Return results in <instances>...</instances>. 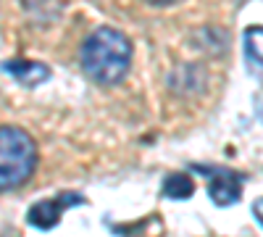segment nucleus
<instances>
[{
    "label": "nucleus",
    "mask_w": 263,
    "mask_h": 237,
    "mask_svg": "<svg viewBox=\"0 0 263 237\" xmlns=\"http://www.w3.org/2000/svg\"><path fill=\"white\" fill-rule=\"evenodd\" d=\"M132 63V42L114 27H100L84 40L82 69L98 84H116L126 77Z\"/></svg>",
    "instance_id": "obj_1"
},
{
    "label": "nucleus",
    "mask_w": 263,
    "mask_h": 237,
    "mask_svg": "<svg viewBox=\"0 0 263 237\" xmlns=\"http://www.w3.org/2000/svg\"><path fill=\"white\" fill-rule=\"evenodd\" d=\"M37 169V145L18 126H0V192L21 187Z\"/></svg>",
    "instance_id": "obj_2"
},
{
    "label": "nucleus",
    "mask_w": 263,
    "mask_h": 237,
    "mask_svg": "<svg viewBox=\"0 0 263 237\" xmlns=\"http://www.w3.org/2000/svg\"><path fill=\"white\" fill-rule=\"evenodd\" d=\"M84 203V198L79 192H61L55 198H48V200H40L34 203L29 211H27V222L37 229H53L61 219V213L71 206H79Z\"/></svg>",
    "instance_id": "obj_3"
},
{
    "label": "nucleus",
    "mask_w": 263,
    "mask_h": 237,
    "mask_svg": "<svg viewBox=\"0 0 263 237\" xmlns=\"http://www.w3.org/2000/svg\"><path fill=\"white\" fill-rule=\"evenodd\" d=\"M208 171V195L216 206H229L237 203L242 195V177L229 169H205Z\"/></svg>",
    "instance_id": "obj_4"
},
{
    "label": "nucleus",
    "mask_w": 263,
    "mask_h": 237,
    "mask_svg": "<svg viewBox=\"0 0 263 237\" xmlns=\"http://www.w3.org/2000/svg\"><path fill=\"white\" fill-rule=\"evenodd\" d=\"M3 71H8L16 82L27 84V87H34V84L45 82L50 77L45 63H37V61H27V58H13L3 63Z\"/></svg>",
    "instance_id": "obj_5"
},
{
    "label": "nucleus",
    "mask_w": 263,
    "mask_h": 237,
    "mask_svg": "<svg viewBox=\"0 0 263 237\" xmlns=\"http://www.w3.org/2000/svg\"><path fill=\"white\" fill-rule=\"evenodd\" d=\"M195 192V182L187 174H168L163 179V195L171 200H187Z\"/></svg>",
    "instance_id": "obj_6"
},
{
    "label": "nucleus",
    "mask_w": 263,
    "mask_h": 237,
    "mask_svg": "<svg viewBox=\"0 0 263 237\" xmlns=\"http://www.w3.org/2000/svg\"><path fill=\"white\" fill-rule=\"evenodd\" d=\"M245 50H248V61L263 69V27H250L245 32Z\"/></svg>",
    "instance_id": "obj_7"
},
{
    "label": "nucleus",
    "mask_w": 263,
    "mask_h": 237,
    "mask_svg": "<svg viewBox=\"0 0 263 237\" xmlns=\"http://www.w3.org/2000/svg\"><path fill=\"white\" fill-rule=\"evenodd\" d=\"M253 213H255V219H258L260 227H263V198H258V200L253 203Z\"/></svg>",
    "instance_id": "obj_8"
},
{
    "label": "nucleus",
    "mask_w": 263,
    "mask_h": 237,
    "mask_svg": "<svg viewBox=\"0 0 263 237\" xmlns=\"http://www.w3.org/2000/svg\"><path fill=\"white\" fill-rule=\"evenodd\" d=\"M255 114H258V119L263 121V90L255 95Z\"/></svg>",
    "instance_id": "obj_9"
},
{
    "label": "nucleus",
    "mask_w": 263,
    "mask_h": 237,
    "mask_svg": "<svg viewBox=\"0 0 263 237\" xmlns=\"http://www.w3.org/2000/svg\"><path fill=\"white\" fill-rule=\"evenodd\" d=\"M153 6H171V3H179V0H147Z\"/></svg>",
    "instance_id": "obj_10"
}]
</instances>
